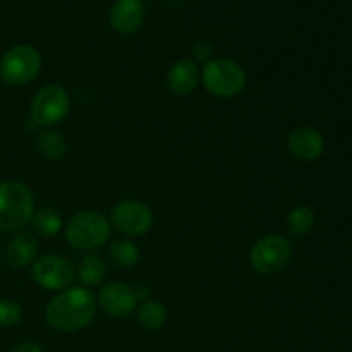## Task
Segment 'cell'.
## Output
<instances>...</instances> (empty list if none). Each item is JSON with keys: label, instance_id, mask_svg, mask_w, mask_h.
<instances>
[{"label": "cell", "instance_id": "2e32d148", "mask_svg": "<svg viewBox=\"0 0 352 352\" xmlns=\"http://www.w3.org/2000/svg\"><path fill=\"white\" fill-rule=\"evenodd\" d=\"M31 226H33L34 232L41 237H54L57 236L62 230V217L60 213L55 208L50 206H43V208H38L33 213V219H31Z\"/></svg>", "mask_w": 352, "mask_h": 352}, {"label": "cell", "instance_id": "7a4b0ae2", "mask_svg": "<svg viewBox=\"0 0 352 352\" xmlns=\"http://www.w3.org/2000/svg\"><path fill=\"white\" fill-rule=\"evenodd\" d=\"M34 213L33 192L17 181L0 182V230L19 232Z\"/></svg>", "mask_w": 352, "mask_h": 352}, {"label": "cell", "instance_id": "5b68a950", "mask_svg": "<svg viewBox=\"0 0 352 352\" xmlns=\"http://www.w3.org/2000/svg\"><path fill=\"white\" fill-rule=\"evenodd\" d=\"M71 100L67 91L58 85H47L34 93L30 107V122L36 127H52L67 119Z\"/></svg>", "mask_w": 352, "mask_h": 352}, {"label": "cell", "instance_id": "3957f363", "mask_svg": "<svg viewBox=\"0 0 352 352\" xmlns=\"http://www.w3.org/2000/svg\"><path fill=\"white\" fill-rule=\"evenodd\" d=\"M203 86L215 98H236L246 88V72L232 58H212L201 71Z\"/></svg>", "mask_w": 352, "mask_h": 352}, {"label": "cell", "instance_id": "d4e9b609", "mask_svg": "<svg viewBox=\"0 0 352 352\" xmlns=\"http://www.w3.org/2000/svg\"><path fill=\"white\" fill-rule=\"evenodd\" d=\"M0 265H2V254H0Z\"/></svg>", "mask_w": 352, "mask_h": 352}, {"label": "cell", "instance_id": "52a82bcc", "mask_svg": "<svg viewBox=\"0 0 352 352\" xmlns=\"http://www.w3.org/2000/svg\"><path fill=\"white\" fill-rule=\"evenodd\" d=\"M292 258V246L284 236L270 234L265 236L251 248L250 261L254 272L260 275L278 274L287 267Z\"/></svg>", "mask_w": 352, "mask_h": 352}, {"label": "cell", "instance_id": "7c38bea8", "mask_svg": "<svg viewBox=\"0 0 352 352\" xmlns=\"http://www.w3.org/2000/svg\"><path fill=\"white\" fill-rule=\"evenodd\" d=\"M146 9L141 0H116L110 7V26L120 34H133L143 26Z\"/></svg>", "mask_w": 352, "mask_h": 352}, {"label": "cell", "instance_id": "9c48e42d", "mask_svg": "<svg viewBox=\"0 0 352 352\" xmlns=\"http://www.w3.org/2000/svg\"><path fill=\"white\" fill-rule=\"evenodd\" d=\"M110 220L126 236L141 237L153 226V212L140 199H124L113 205Z\"/></svg>", "mask_w": 352, "mask_h": 352}, {"label": "cell", "instance_id": "9a60e30c", "mask_svg": "<svg viewBox=\"0 0 352 352\" xmlns=\"http://www.w3.org/2000/svg\"><path fill=\"white\" fill-rule=\"evenodd\" d=\"M107 274L105 261L96 253H88L81 258L76 270V277L79 278L85 287H96L103 282Z\"/></svg>", "mask_w": 352, "mask_h": 352}, {"label": "cell", "instance_id": "277c9868", "mask_svg": "<svg viewBox=\"0 0 352 352\" xmlns=\"http://www.w3.org/2000/svg\"><path fill=\"white\" fill-rule=\"evenodd\" d=\"M110 223L100 212L76 213L65 227L69 246L79 251H95L105 246L110 239Z\"/></svg>", "mask_w": 352, "mask_h": 352}, {"label": "cell", "instance_id": "ffe728a7", "mask_svg": "<svg viewBox=\"0 0 352 352\" xmlns=\"http://www.w3.org/2000/svg\"><path fill=\"white\" fill-rule=\"evenodd\" d=\"M315 212L308 205H299L287 215V230L292 237L308 236L315 226Z\"/></svg>", "mask_w": 352, "mask_h": 352}, {"label": "cell", "instance_id": "7402d4cb", "mask_svg": "<svg viewBox=\"0 0 352 352\" xmlns=\"http://www.w3.org/2000/svg\"><path fill=\"white\" fill-rule=\"evenodd\" d=\"M215 52V47L213 43H210L208 40H198L195 45H192V54H195L196 60L201 62H210L212 60V55Z\"/></svg>", "mask_w": 352, "mask_h": 352}, {"label": "cell", "instance_id": "30bf717a", "mask_svg": "<svg viewBox=\"0 0 352 352\" xmlns=\"http://www.w3.org/2000/svg\"><path fill=\"white\" fill-rule=\"evenodd\" d=\"M100 308L112 318H127L138 306L136 292L124 282H110L98 294Z\"/></svg>", "mask_w": 352, "mask_h": 352}, {"label": "cell", "instance_id": "ba28073f", "mask_svg": "<svg viewBox=\"0 0 352 352\" xmlns=\"http://www.w3.org/2000/svg\"><path fill=\"white\" fill-rule=\"evenodd\" d=\"M31 278L45 291H64L71 287L76 278V268L60 254H47L34 260Z\"/></svg>", "mask_w": 352, "mask_h": 352}, {"label": "cell", "instance_id": "8fae6325", "mask_svg": "<svg viewBox=\"0 0 352 352\" xmlns=\"http://www.w3.org/2000/svg\"><path fill=\"white\" fill-rule=\"evenodd\" d=\"M287 148L298 160L315 162L325 153V140L313 127L301 126L289 133Z\"/></svg>", "mask_w": 352, "mask_h": 352}, {"label": "cell", "instance_id": "603a6c76", "mask_svg": "<svg viewBox=\"0 0 352 352\" xmlns=\"http://www.w3.org/2000/svg\"><path fill=\"white\" fill-rule=\"evenodd\" d=\"M10 352H43V349L34 342H21Z\"/></svg>", "mask_w": 352, "mask_h": 352}, {"label": "cell", "instance_id": "e0dca14e", "mask_svg": "<svg viewBox=\"0 0 352 352\" xmlns=\"http://www.w3.org/2000/svg\"><path fill=\"white\" fill-rule=\"evenodd\" d=\"M136 316L143 329L150 330V332H157V330H160L167 323L168 313L162 302L148 299V301H143V305L138 308Z\"/></svg>", "mask_w": 352, "mask_h": 352}, {"label": "cell", "instance_id": "6da1fadb", "mask_svg": "<svg viewBox=\"0 0 352 352\" xmlns=\"http://www.w3.org/2000/svg\"><path fill=\"white\" fill-rule=\"evenodd\" d=\"M96 313V299L86 287H67L58 292L45 309L48 327L57 332L74 333L86 329Z\"/></svg>", "mask_w": 352, "mask_h": 352}, {"label": "cell", "instance_id": "5bb4252c", "mask_svg": "<svg viewBox=\"0 0 352 352\" xmlns=\"http://www.w3.org/2000/svg\"><path fill=\"white\" fill-rule=\"evenodd\" d=\"M38 254V239L31 232H19L9 241L6 250V260L14 268H24L34 263Z\"/></svg>", "mask_w": 352, "mask_h": 352}, {"label": "cell", "instance_id": "4fadbf2b", "mask_svg": "<svg viewBox=\"0 0 352 352\" xmlns=\"http://www.w3.org/2000/svg\"><path fill=\"white\" fill-rule=\"evenodd\" d=\"M199 78H201V72H199L198 64L191 58H181L170 65L165 82H167L168 91L177 96H186L195 91Z\"/></svg>", "mask_w": 352, "mask_h": 352}, {"label": "cell", "instance_id": "ac0fdd59", "mask_svg": "<svg viewBox=\"0 0 352 352\" xmlns=\"http://www.w3.org/2000/svg\"><path fill=\"white\" fill-rule=\"evenodd\" d=\"M36 148L40 151L41 157L47 160H62L67 153V143H65L64 136L57 131H43L36 140Z\"/></svg>", "mask_w": 352, "mask_h": 352}, {"label": "cell", "instance_id": "8992f818", "mask_svg": "<svg viewBox=\"0 0 352 352\" xmlns=\"http://www.w3.org/2000/svg\"><path fill=\"white\" fill-rule=\"evenodd\" d=\"M41 71V55L31 45H16L0 58V79L6 85L23 86Z\"/></svg>", "mask_w": 352, "mask_h": 352}, {"label": "cell", "instance_id": "d6986e66", "mask_svg": "<svg viewBox=\"0 0 352 352\" xmlns=\"http://www.w3.org/2000/svg\"><path fill=\"white\" fill-rule=\"evenodd\" d=\"M109 256L117 268H133L140 263V248L127 239L113 241L109 248Z\"/></svg>", "mask_w": 352, "mask_h": 352}, {"label": "cell", "instance_id": "44dd1931", "mask_svg": "<svg viewBox=\"0 0 352 352\" xmlns=\"http://www.w3.org/2000/svg\"><path fill=\"white\" fill-rule=\"evenodd\" d=\"M23 318V308L12 299H0V327H16Z\"/></svg>", "mask_w": 352, "mask_h": 352}, {"label": "cell", "instance_id": "cb8c5ba5", "mask_svg": "<svg viewBox=\"0 0 352 352\" xmlns=\"http://www.w3.org/2000/svg\"><path fill=\"white\" fill-rule=\"evenodd\" d=\"M134 292H136L138 301H148V296H150V291H148V289L136 287V289H134Z\"/></svg>", "mask_w": 352, "mask_h": 352}]
</instances>
